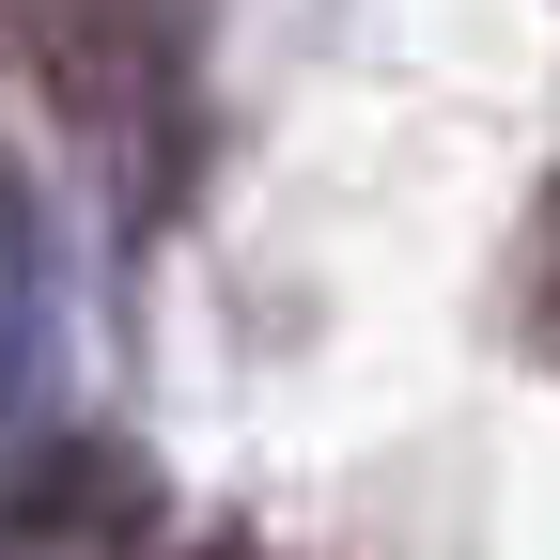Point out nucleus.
<instances>
[{
  "mask_svg": "<svg viewBox=\"0 0 560 560\" xmlns=\"http://www.w3.org/2000/svg\"><path fill=\"white\" fill-rule=\"evenodd\" d=\"M514 327H529V359H560V187H545V219L514 249Z\"/></svg>",
  "mask_w": 560,
  "mask_h": 560,
  "instance_id": "f257e3e1",
  "label": "nucleus"
},
{
  "mask_svg": "<svg viewBox=\"0 0 560 560\" xmlns=\"http://www.w3.org/2000/svg\"><path fill=\"white\" fill-rule=\"evenodd\" d=\"M202 560H265V545H202Z\"/></svg>",
  "mask_w": 560,
  "mask_h": 560,
  "instance_id": "f03ea898",
  "label": "nucleus"
}]
</instances>
